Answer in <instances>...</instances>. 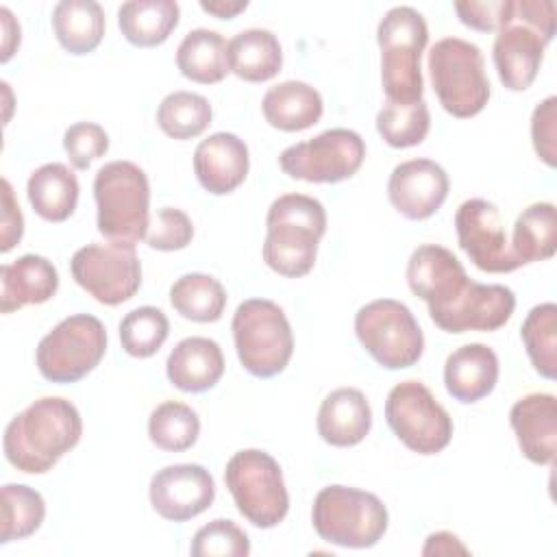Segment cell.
<instances>
[{"label": "cell", "mask_w": 557, "mask_h": 557, "mask_svg": "<svg viewBox=\"0 0 557 557\" xmlns=\"http://www.w3.org/2000/svg\"><path fill=\"white\" fill-rule=\"evenodd\" d=\"M83 435L78 409L61 396H44L11 418L2 448L7 461L26 474H44Z\"/></svg>", "instance_id": "cell-1"}, {"label": "cell", "mask_w": 557, "mask_h": 557, "mask_svg": "<svg viewBox=\"0 0 557 557\" xmlns=\"http://www.w3.org/2000/svg\"><path fill=\"white\" fill-rule=\"evenodd\" d=\"M324 233L326 211L320 200L305 194L278 196L265 215V265L287 278L309 274Z\"/></svg>", "instance_id": "cell-2"}, {"label": "cell", "mask_w": 557, "mask_h": 557, "mask_svg": "<svg viewBox=\"0 0 557 557\" xmlns=\"http://www.w3.org/2000/svg\"><path fill=\"white\" fill-rule=\"evenodd\" d=\"M96 224L107 242L131 244L146 239L150 226V183L133 161H109L94 178Z\"/></svg>", "instance_id": "cell-3"}, {"label": "cell", "mask_w": 557, "mask_h": 557, "mask_svg": "<svg viewBox=\"0 0 557 557\" xmlns=\"http://www.w3.org/2000/svg\"><path fill=\"white\" fill-rule=\"evenodd\" d=\"M381 48V85L385 102L413 104L422 100L424 81L420 59L429 41V28L413 7L389 9L376 28Z\"/></svg>", "instance_id": "cell-4"}, {"label": "cell", "mask_w": 557, "mask_h": 557, "mask_svg": "<svg viewBox=\"0 0 557 557\" xmlns=\"http://www.w3.org/2000/svg\"><path fill=\"white\" fill-rule=\"evenodd\" d=\"M311 522L320 540L342 548H370L387 531L389 513L383 500L366 490L329 485L318 492Z\"/></svg>", "instance_id": "cell-5"}, {"label": "cell", "mask_w": 557, "mask_h": 557, "mask_svg": "<svg viewBox=\"0 0 557 557\" xmlns=\"http://www.w3.org/2000/svg\"><path fill=\"white\" fill-rule=\"evenodd\" d=\"M233 342L239 363L257 379L281 374L294 352V333L285 311L268 298H248L233 313Z\"/></svg>", "instance_id": "cell-6"}, {"label": "cell", "mask_w": 557, "mask_h": 557, "mask_svg": "<svg viewBox=\"0 0 557 557\" xmlns=\"http://www.w3.org/2000/svg\"><path fill=\"white\" fill-rule=\"evenodd\" d=\"M429 76L433 91L453 117H472L490 100V81L481 48L459 37H444L429 50Z\"/></svg>", "instance_id": "cell-7"}, {"label": "cell", "mask_w": 557, "mask_h": 557, "mask_svg": "<svg viewBox=\"0 0 557 557\" xmlns=\"http://www.w3.org/2000/svg\"><path fill=\"white\" fill-rule=\"evenodd\" d=\"M224 483L237 511L259 529H272L289 511V494L278 461L259 448L235 453L226 461Z\"/></svg>", "instance_id": "cell-8"}, {"label": "cell", "mask_w": 557, "mask_h": 557, "mask_svg": "<svg viewBox=\"0 0 557 557\" xmlns=\"http://www.w3.org/2000/svg\"><path fill=\"white\" fill-rule=\"evenodd\" d=\"M355 335L366 352L387 370L411 368L424 352V335L416 315L394 298L363 305L355 313Z\"/></svg>", "instance_id": "cell-9"}, {"label": "cell", "mask_w": 557, "mask_h": 557, "mask_svg": "<svg viewBox=\"0 0 557 557\" xmlns=\"http://www.w3.org/2000/svg\"><path fill=\"white\" fill-rule=\"evenodd\" d=\"M104 352V324L96 315L74 313L41 337L35 359L46 381L76 383L102 361Z\"/></svg>", "instance_id": "cell-10"}, {"label": "cell", "mask_w": 557, "mask_h": 557, "mask_svg": "<svg viewBox=\"0 0 557 557\" xmlns=\"http://www.w3.org/2000/svg\"><path fill=\"white\" fill-rule=\"evenodd\" d=\"M392 433L418 455L442 453L453 440V418L420 381L396 383L385 400Z\"/></svg>", "instance_id": "cell-11"}, {"label": "cell", "mask_w": 557, "mask_h": 557, "mask_svg": "<svg viewBox=\"0 0 557 557\" xmlns=\"http://www.w3.org/2000/svg\"><path fill=\"white\" fill-rule=\"evenodd\" d=\"M366 159V141L357 131L329 128L307 141L287 146L281 157V170L296 181L339 183L357 174Z\"/></svg>", "instance_id": "cell-12"}, {"label": "cell", "mask_w": 557, "mask_h": 557, "mask_svg": "<svg viewBox=\"0 0 557 557\" xmlns=\"http://www.w3.org/2000/svg\"><path fill=\"white\" fill-rule=\"evenodd\" d=\"M72 278L98 302L115 307L141 287V261L131 244H87L72 255Z\"/></svg>", "instance_id": "cell-13"}, {"label": "cell", "mask_w": 557, "mask_h": 557, "mask_svg": "<svg viewBox=\"0 0 557 557\" xmlns=\"http://www.w3.org/2000/svg\"><path fill=\"white\" fill-rule=\"evenodd\" d=\"M459 248L483 272L505 274L522 268L511 252L500 211L485 198H470L455 213Z\"/></svg>", "instance_id": "cell-14"}, {"label": "cell", "mask_w": 557, "mask_h": 557, "mask_svg": "<svg viewBox=\"0 0 557 557\" xmlns=\"http://www.w3.org/2000/svg\"><path fill=\"white\" fill-rule=\"evenodd\" d=\"M148 498L163 520L187 522L211 507L215 481L200 463L165 466L152 474Z\"/></svg>", "instance_id": "cell-15"}, {"label": "cell", "mask_w": 557, "mask_h": 557, "mask_svg": "<svg viewBox=\"0 0 557 557\" xmlns=\"http://www.w3.org/2000/svg\"><path fill=\"white\" fill-rule=\"evenodd\" d=\"M516 309V296L498 283L468 281L466 289L431 320L446 333L498 331L509 322Z\"/></svg>", "instance_id": "cell-16"}, {"label": "cell", "mask_w": 557, "mask_h": 557, "mask_svg": "<svg viewBox=\"0 0 557 557\" xmlns=\"http://www.w3.org/2000/svg\"><path fill=\"white\" fill-rule=\"evenodd\" d=\"M448 174L431 159L398 163L387 181L392 207L407 220H426L440 211L448 196Z\"/></svg>", "instance_id": "cell-17"}, {"label": "cell", "mask_w": 557, "mask_h": 557, "mask_svg": "<svg viewBox=\"0 0 557 557\" xmlns=\"http://www.w3.org/2000/svg\"><path fill=\"white\" fill-rule=\"evenodd\" d=\"M461 261L444 246L422 244L407 261L409 289L429 307V315L448 307L468 285Z\"/></svg>", "instance_id": "cell-18"}, {"label": "cell", "mask_w": 557, "mask_h": 557, "mask_svg": "<svg viewBox=\"0 0 557 557\" xmlns=\"http://www.w3.org/2000/svg\"><path fill=\"white\" fill-rule=\"evenodd\" d=\"M546 44L550 41L537 28L513 15L511 7V17L496 33L492 48L498 78L509 91H524L533 85L544 59Z\"/></svg>", "instance_id": "cell-19"}, {"label": "cell", "mask_w": 557, "mask_h": 557, "mask_svg": "<svg viewBox=\"0 0 557 557\" xmlns=\"http://www.w3.org/2000/svg\"><path fill=\"white\" fill-rule=\"evenodd\" d=\"M248 168V146L235 133H213L194 150L196 178L213 196L235 191L246 181Z\"/></svg>", "instance_id": "cell-20"}, {"label": "cell", "mask_w": 557, "mask_h": 557, "mask_svg": "<svg viewBox=\"0 0 557 557\" xmlns=\"http://www.w3.org/2000/svg\"><path fill=\"white\" fill-rule=\"evenodd\" d=\"M522 455L537 466H553L557 455V398L533 392L518 398L509 411Z\"/></svg>", "instance_id": "cell-21"}, {"label": "cell", "mask_w": 557, "mask_h": 557, "mask_svg": "<svg viewBox=\"0 0 557 557\" xmlns=\"http://www.w3.org/2000/svg\"><path fill=\"white\" fill-rule=\"evenodd\" d=\"M59 289V272L41 255H22L0 265V311L13 313L26 305L48 302Z\"/></svg>", "instance_id": "cell-22"}, {"label": "cell", "mask_w": 557, "mask_h": 557, "mask_svg": "<svg viewBox=\"0 0 557 557\" xmlns=\"http://www.w3.org/2000/svg\"><path fill=\"white\" fill-rule=\"evenodd\" d=\"M498 372V357L490 346L463 344L446 357L444 385L455 400L472 405L492 394Z\"/></svg>", "instance_id": "cell-23"}, {"label": "cell", "mask_w": 557, "mask_h": 557, "mask_svg": "<svg viewBox=\"0 0 557 557\" xmlns=\"http://www.w3.org/2000/svg\"><path fill=\"white\" fill-rule=\"evenodd\" d=\"M165 374L181 392L198 394L215 387L224 374V355L220 344L198 335L181 339L168 355Z\"/></svg>", "instance_id": "cell-24"}, {"label": "cell", "mask_w": 557, "mask_h": 557, "mask_svg": "<svg viewBox=\"0 0 557 557\" xmlns=\"http://www.w3.org/2000/svg\"><path fill=\"white\" fill-rule=\"evenodd\" d=\"M372 426V409L357 387L333 389L318 409L320 437L337 448H350L366 440Z\"/></svg>", "instance_id": "cell-25"}, {"label": "cell", "mask_w": 557, "mask_h": 557, "mask_svg": "<svg viewBox=\"0 0 557 557\" xmlns=\"http://www.w3.org/2000/svg\"><path fill=\"white\" fill-rule=\"evenodd\" d=\"M261 111L270 126L285 133H296L318 124L324 102L320 91L309 83L283 81L265 91Z\"/></svg>", "instance_id": "cell-26"}, {"label": "cell", "mask_w": 557, "mask_h": 557, "mask_svg": "<svg viewBox=\"0 0 557 557\" xmlns=\"http://www.w3.org/2000/svg\"><path fill=\"white\" fill-rule=\"evenodd\" d=\"M76 174L63 163L39 165L26 183L30 207L46 222H65L78 202Z\"/></svg>", "instance_id": "cell-27"}, {"label": "cell", "mask_w": 557, "mask_h": 557, "mask_svg": "<svg viewBox=\"0 0 557 557\" xmlns=\"http://www.w3.org/2000/svg\"><path fill=\"white\" fill-rule=\"evenodd\" d=\"M283 48L268 28H246L228 41V70L248 83H265L281 72Z\"/></svg>", "instance_id": "cell-28"}, {"label": "cell", "mask_w": 557, "mask_h": 557, "mask_svg": "<svg viewBox=\"0 0 557 557\" xmlns=\"http://www.w3.org/2000/svg\"><path fill=\"white\" fill-rule=\"evenodd\" d=\"M52 30L70 54L94 52L104 37V11L94 0H61L52 9Z\"/></svg>", "instance_id": "cell-29"}, {"label": "cell", "mask_w": 557, "mask_h": 557, "mask_svg": "<svg viewBox=\"0 0 557 557\" xmlns=\"http://www.w3.org/2000/svg\"><path fill=\"white\" fill-rule=\"evenodd\" d=\"M181 9L174 0H131L117 9V26L124 39L137 48L163 44L178 26Z\"/></svg>", "instance_id": "cell-30"}, {"label": "cell", "mask_w": 557, "mask_h": 557, "mask_svg": "<svg viewBox=\"0 0 557 557\" xmlns=\"http://www.w3.org/2000/svg\"><path fill=\"white\" fill-rule=\"evenodd\" d=\"M181 74L200 85L220 83L228 70V41L209 28L189 30L176 48Z\"/></svg>", "instance_id": "cell-31"}, {"label": "cell", "mask_w": 557, "mask_h": 557, "mask_svg": "<svg viewBox=\"0 0 557 557\" xmlns=\"http://www.w3.org/2000/svg\"><path fill=\"white\" fill-rule=\"evenodd\" d=\"M520 265L546 261L557 250V211L553 202H533L516 218L509 242Z\"/></svg>", "instance_id": "cell-32"}, {"label": "cell", "mask_w": 557, "mask_h": 557, "mask_svg": "<svg viewBox=\"0 0 557 557\" xmlns=\"http://www.w3.org/2000/svg\"><path fill=\"white\" fill-rule=\"evenodd\" d=\"M170 305L178 315L191 322H215L226 307V289L222 283L202 272L183 274L170 287Z\"/></svg>", "instance_id": "cell-33"}, {"label": "cell", "mask_w": 557, "mask_h": 557, "mask_svg": "<svg viewBox=\"0 0 557 557\" xmlns=\"http://www.w3.org/2000/svg\"><path fill=\"white\" fill-rule=\"evenodd\" d=\"M200 435L198 413L178 400L157 405L148 418L150 442L168 453H183L196 444Z\"/></svg>", "instance_id": "cell-34"}, {"label": "cell", "mask_w": 557, "mask_h": 557, "mask_svg": "<svg viewBox=\"0 0 557 557\" xmlns=\"http://www.w3.org/2000/svg\"><path fill=\"white\" fill-rule=\"evenodd\" d=\"M213 109L209 100L194 91H172L157 109L159 128L172 139H191L207 131Z\"/></svg>", "instance_id": "cell-35"}, {"label": "cell", "mask_w": 557, "mask_h": 557, "mask_svg": "<svg viewBox=\"0 0 557 557\" xmlns=\"http://www.w3.org/2000/svg\"><path fill=\"white\" fill-rule=\"evenodd\" d=\"M2 524H0V544L24 540L33 535L46 518L44 496L22 483L2 485Z\"/></svg>", "instance_id": "cell-36"}, {"label": "cell", "mask_w": 557, "mask_h": 557, "mask_svg": "<svg viewBox=\"0 0 557 557\" xmlns=\"http://www.w3.org/2000/svg\"><path fill=\"white\" fill-rule=\"evenodd\" d=\"M527 355L544 379H555L557 374V307L555 302L535 305L520 329Z\"/></svg>", "instance_id": "cell-37"}, {"label": "cell", "mask_w": 557, "mask_h": 557, "mask_svg": "<svg viewBox=\"0 0 557 557\" xmlns=\"http://www.w3.org/2000/svg\"><path fill=\"white\" fill-rule=\"evenodd\" d=\"M431 128V113L422 100L413 104L385 102L376 113V131L392 148H411L426 139Z\"/></svg>", "instance_id": "cell-38"}, {"label": "cell", "mask_w": 557, "mask_h": 557, "mask_svg": "<svg viewBox=\"0 0 557 557\" xmlns=\"http://www.w3.org/2000/svg\"><path fill=\"white\" fill-rule=\"evenodd\" d=\"M168 335V315L150 305L128 311L120 322V344L126 355L137 359H148L159 352Z\"/></svg>", "instance_id": "cell-39"}, {"label": "cell", "mask_w": 557, "mask_h": 557, "mask_svg": "<svg viewBox=\"0 0 557 557\" xmlns=\"http://www.w3.org/2000/svg\"><path fill=\"white\" fill-rule=\"evenodd\" d=\"M189 553L194 557H246L250 540L233 520L215 518L194 533Z\"/></svg>", "instance_id": "cell-40"}, {"label": "cell", "mask_w": 557, "mask_h": 557, "mask_svg": "<svg viewBox=\"0 0 557 557\" xmlns=\"http://www.w3.org/2000/svg\"><path fill=\"white\" fill-rule=\"evenodd\" d=\"M191 239H194V224L189 215L174 207L159 209V213L154 215L146 233V244L152 250H161V252L183 250L191 244Z\"/></svg>", "instance_id": "cell-41"}, {"label": "cell", "mask_w": 557, "mask_h": 557, "mask_svg": "<svg viewBox=\"0 0 557 557\" xmlns=\"http://www.w3.org/2000/svg\"><path fill=\"white\" fill-rule=\"evenodd\" d=\"M63 150L76 170H87L109 150V135L96 122H76L63 133Z\"/></svg>", "instance_id": "cell-42"}, {"label": "cell", "mask_w": 557, "mask_h": 557, "mask_svg": "<svg viewBox=\"0 0 557 557\" xmlns=\"http://www.w3.org/2000/svg\"><path fill=\"white\" fill-rule=\"evenodd\" d=\"M531 141L535 154L548 165H557V98H544L531 115Z\"/></svg>", "instance_id": "cell-43"}, {"label": "cell", "mask_w": 557, "mask_h": 557, "mask_svg": "<svg viewBox=\"0 0 557 557\" xmlns=\"http://www.w3.org/2000/svg\"><path fill=\"white\" fill-rule=\"evenodd\" d=\"M453 7L461 24L481 33H492V30L498 33L511 17L513 0H483V2L457 0Z\"/></svg>", "instance_id": "cell-44"}, {"label": "cell", "mask_w": 557, "mask_h": 557, "mask_svg": "<svg viewBox=\"0 0 557 557\" xmlns=\"http://www.w3.org/2000/svg\"><path fill=\"white\" fill-rule=\"evenodd\" d=\"M0 250L9 252L15 244H20L24 235V215L15 200L13 187L7 178H2V222H0Z\"/></svg>", "instance_id": "cell-45"}, {"label": "cell", "mask_w": 557, "mask_h": 557, "mask_svg": "<svg viewBox=\"0 0 557 557\" xmlns=\"http://www.w3.org/2000/svg\"><path fill=\"white\" fill-rule=\"evenodd\" d=\"M513 15L537 28L548 41L555 37L557 7L553 0H513Z\"/></svg>", "instance_id": "cell-46"}, {"label": "cell", "mask_w": 557, "mask_h": 557, "mask_svg": "<svg viewBox=\"0 0 557 557\" xmlns=\"http://www.w3.org/2000/svg\"><path fill=\"white\" fill-rule=\"evenodd\" d=\"M470 550L461 544V540L455 533L437 531L426 537V544L422 546V555H468Z\"/></svg>", "instance_id": "cell-47"}, {"label": "cell", "mask_w": 557, "mask_h": 557, "mask_svg": "<svg viewBox=\"0 0 557 557\" xmlns=\"http://www.w3.org/2000/svg\"><path fill=\"white\" fill-rule=\"evenodd\" d=\"M0 22H2V54H0V61L7 63L13 52L20 48V24L15 22L13 13L2 7L0 9Z\"/></svg>", "instance_id": "cell-48"}, {"label": "cell", "mask_w": 557, "mask_h": 557, "mask_svg": "<svg viewBox=\"0 0 557 557\" xmlns=\"http://www.w3.org/2000/svg\"><path fill=\"white\" fill-rule=\"evenodd\" d=\"M248 7L246 0H200V9L209 15H215L220 20H231L239 15Z\"/></svg>", "instance_id": "cell-49"}]
</instances>
